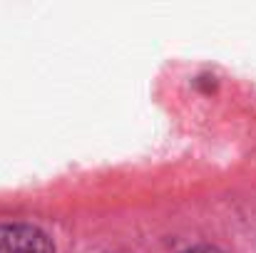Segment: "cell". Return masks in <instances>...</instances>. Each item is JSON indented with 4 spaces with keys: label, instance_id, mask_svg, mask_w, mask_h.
Wrapping results in <instances>:
<instances>
[{
    "label": "cell",
    "instance_id": "cell-2",
    "mask_svg": "<svg viewBox=\"0 0 256 253\" xmlns=\"http://www.w3.org/2000/svg\"><path fill=\"white\" fill-rule=\"evenodd\" d=\"M184 253H222L219 249H209V246H196V249H189Z\"/></svg>",
    "mask_w": 256,
    "mask_h": 253
},
{
    "label": "cell",
    "instance_id": "cell-1",
    "mask_svg": "<svg viewBox=\"0 0 256 253\" xmlns=\"http://www.w3.org/2000/svg\"><path fill=\"white\" fill-rule=\"evenodd\" d=\"M0 253H55V246L45 231L28 224L0 226Z\"/></svg>",
    "mask_w": 256,
    "mask_h": 253
}]
</instances>
